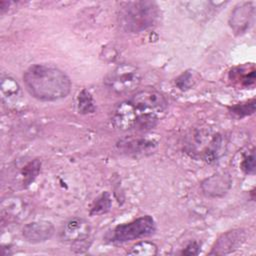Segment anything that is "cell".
I'll return each instance as SVG.
<instances>
[{
  "instance_id": "cell-3",
  "label": "cell",
  "mask_w": 256,
  "mask_h": 256,
  "mask_svg": "<svg viewBox=\"0 0 256 256\" xmlns=\"http://www.w3.org/2000/svg\"><path fill=\"white\" fill-rule=\"evenodd\" d=\"M156 121L157 119L142 114L130 100L119 103L112 114L113 125L122 131L150 129L155 126Z\"/></svg>"
},
{
  "instance_id": "cell-9",
  "label": "cell",
  "mask_w": 256,
  "mask_h": 256,
  "mask_svg": "<svg viewBox=\"0 0 256 256\" xmlns=\"http://www.w3.org/2000/svg\"><path fill=\"white\" fill-rule=\"evenodd\" d=\"M55 232L54 226L49 221H33L26 224L22 230V235L26 241L36 244L50 239Z\"/></svg>"
},
{
  "instance_id": "cell-12",
  "label": "cell",
  "mask_w": 256,
  "mask_h": 256,
  "mask_svg": "<svg viewBox=\"0 0 256 256\" xmlns=\"http://www.w3.org/2000/svg\"><path fill=\"white\" fill-rule=\"evenodd\" d=\"M253 10L251 3L241 4L239 7L234 9L231 15L230 25L236 33H242L249 27L253 16Z\"/></svg>"
},
{
  "instance_id": "cell-19",
  "label": "cell",
  "mask_w": 256,
  "mask_h": 256,
  "mask_svg": "<svg viewBox=\"0 0 256 256\" xmlns=\"http://www.w3.org/2000/svg\"><path fill=\"white\" fill-rule=\"evenodd\" d=\"M235 74V78L243 85V86H250L254 84L255 80V70L252 68L251 70H248L246 73H242V70L237 72H233Z\"/></svg>"
},
{
  "instance_id": "cell-13",
  "label": "cell",
  "mask_w": 256,
  "mask_h": 256,
  "mask_svg": "<svg viewBox=\"0 0 256 256\" xmlns=\"http://www.w3.org/2000/svg\"><path fill=\"white\" fill-rule=\"evenodd\" d=\"M1 92L3 99H7V102L11 101L12 99H16L17 96L20 94V88L17 82L10 77L3 78L1 81Z\"/></svg>"
},
{
  "instance_id": "cell-1",
  "label": "cell",
  "mask_w": 256,
  "mask_h": 256,
  "mask_svg": "<svg viewBox=\"0 0 256 256\" xmlns=\"http://www.w3.org/2000/svg\"><path fill=\"white\" fill-rule=\"evenodd\" d=\"M23 81L29 94L41 101L63 99L71 90V81L66 73L49 64L30 66L24 72Z\"/></svg>"
},
{
  "instance_id": "cell-5",
  "label": "cell",
  "mask_w": 256,
  "mask_h": 256,
  "mask_svg": "<svg viewBox=\"0 0 256 256\" xmlns=\"http://www.w3.org/2000/svg\"><path fill=\"white\" fill-rule=\"evenodd\" d=\"M155 229L156 225L154 219L149 215L142 216L129 223L116 226L113 230L111 241L117 243H124L131 240L139 239L153 234Z\"/></svg>"
},
{
  "instance_id": "cell-17",
  "label": "cell",
  "mask_w": 256,
  "mask_h": 256,
  "mask_svg": "<svg viewBox=\"0 0 256 256\" xmlns=\"http://www.w3.org/2000/svg\"><path fill=\"white\" fill-rule=\"evenodd\" d=\"M111 208V199L107 192L99 196L93 203L90 214L91 215H100L106 213Z\"/></svg>"
},
{
  "instance_id": "cell-22",
  "label": "cell",
  "mask_w": 256,
  "mask_h": 256,
  "mask_svg": "<svg viewBox=\"0 0 256 256\" xmlns=\"http://www.w3.org/2000/svg\"><path fill=\"white\" fill-rule=\"evenodd\" d=\"M200 251V245L198 242H191L189 243L186 248L182 251L183 254H186V255H197Z\"/></svg>"
},
{
  "instance_id": "cell-8",
  "label": "cell",
  "mask_w": 256,
  "mask_h": 256,
  "mask_svg": "<svg viewBox=\"0 0 256 256\" xmlns=\"http://www.w3.org/2000/svg\"><path fill=\"white\" fill-rule=\"evenodd\" d=\"M246 239V234L242 229L228 231L221 235L215 242L210 254L223 255L238 249Z\"/></svg>"
},
{
  "instance_id": "cell-2",
  "label": "cell",
  "mask_w": 256,
  "mask_h": 256,
  "mask_svg": "<svg viewBox=\"0 0 256 256\" xmlns=\"http://www.w3.org/2000/svg\"><path fill=\"white\" fill-rule=\"evenodd\" d=\"M159 18V9L153 1H133L124 3L120 12L121 26L129 32L137 33L154 26Z\"/></svg>"
},
{
  "instance_id": "cell-7",
  "label": "cell",
  "mask_w": 256,
  "mask_h": 256,
  "mask_svg": "<svg viewBox=\"0 0 256 256\" xmlns=\"http://www.w3.org/2000/svg\"><path fill=\"white\" fill-rule=\"evenodd\" d=\"M90 232L91 227L89 222L80 217H73L62 226L60 237L65 242L79 245L88 239Z\"/></svg>"
},
{
  "instance_id": "cell-11",
  "label": "cell",
  "mask_w": 256,
  "mask_h": 256,
  "mask_svg": "<svg viewBox=\"0 0 256 256\" xmlns=\"http://www.w3.org/2000/svg\"><path fill=\"white\" fill-rule=\"evenodd\" d=\"M231 178L228 174H215L211 177L205 179L201 188L203 192L210 197L223 196L231 187Z\"/></svg>"
},
{
  "instance_id": "cell-6",
  "label": "cell",
  "mask_w": 256,
  "mask_h": 256,
  "mask_svg": "<svg viewBox=\"0 0 256 256\" xmlns=\"http://www.w3.org/2000/svg\"><path fill=\"white\" fill-rule=\"evenodd\" d=\"M130 101L142 114L151 116L157 120L165 114L168 107V102L164 95L152 88H146L136 92Z\"/></svg>"
},
{
  "instance_id": "cell-14",
  "label": "cell",
  "mask_w": 256,
  "mask_h": 256,
  "mask_svg": "<svg viewBox=\"0 0 256 256\" xmlns=\"http://www.w3.org/2000/svg\"><path fill=\"white\" fill-rule=\"evenodd\" d=\"M158 252L156 244L149 241H141L135 244L131 250L128 252L130 255H140V256H153Z\"/></svg>"
},
{
  "instance_id": "cell-16",
  "label": "cell",
  "mask_w": 256,
  "mask_h": 256,
  "mask_svg": "<svg viewBox=\"0 0 256 256\" xmlns=\"http://www.w3.org/2000/svg\"><path fill=\"white\" fill-rule=\"evenodd\" d=\"M40 166L41 164L38 160H33L23 167V170H22L23 185H29L37 177L40 171Z\"/></svg>"
},
{
  "instance_id": "cell-15",
  "label": "cell",
  "mask_w": 256,
  "mask_h": 256,
  "mask_svg": "<svg viewBox=\"0 0 256 256\" xmlns=\"http://www.w3.org/2000/svg\"><path fill=\"white\" fill-rule=\"evenodd\" d=\"M78 110L82 114L92 113L95 110L92 95L85 89H83L78 95Z\"/></svg>"
},
{
  "instance_id": "cell-21",
  "label": "cell",
  "mask_w": 256,
  "mask_h": 256,
  "mask_svg": "<svg viewBox=\"0 0 256 256\" xmlns=\"http://www.w3.org/2000/svg\"><path fill=\"white\" fill-rule=\"evenodd\" d=\"M192 75L191 73H189L188 71H186L185 73H183L177 80H176V84L177 86L184 90V89H188L191 85H192Z\"/></svg>"
},
{
  "instance_id": "cell-20",
  "label": "cell",
  "mask_w": 256,
  "mask_h": 256,
  "mask_svg": "<svg viewBox=\"0 0 256 256\" xmlns=\"http://www.w3.org/2000/svg\"><path fill=\"white\" fill-rule=\"evenodd\" d=\"M241 169L247 173V174H252L254 173L255 170V164H254V153L251 152L250 154L246 155L242 162H241Z\"/></svg>"
},
{
  "instance_id": "cell-10",
  "label": "cell",
  "mask_w": 256,
  "mask_h": 256,
  "mask_svg": "<svg viewBox=\"0 0 256 256\" xmlns=\"http://www.w3.org/2000/svg\"><path fill=\"white\" fill-rule=\"evenodd\" d=\"M156 142L147 138L126 137L117 143L119 151L127 155L137 156L152 153L156 148Z\"/></svg>"
},
{
  "instance_id": "cell-18",
  "label": "cell",
  "mask_w": 256,
  "mask_h": 256,
  "mask_svg": "<svg viewBox=\"0 0 256 256\" xmlns=\"http://www.w3.org/2000/svg\"><path fill=\"white\" fill-rule=\"evenodd\" d=\"M255 111V100L252 99L245 103H238L230 108V113L238 118L253 114Z\"/></svg>"
},
{
  "instance_id": "cell-4",
  "label": "cell",
  "mask_w": 256,
  "mask_h": 256,
  "mask_svg": "<svg viewBox=\"0 0 256 256\" xmlns=\"http://www.w3.org/2000/svg\"><path fill=\"white\" fill-rule=\"evenodd\" d=\"M141 83V73L133 65L121 64L105 79V85L115 94H127L138 88Z\"/></svg>"
}]
</instances>
